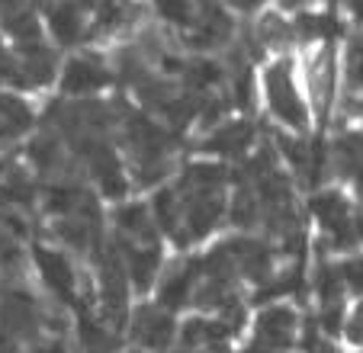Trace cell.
I'll list each match as a JSON object with an SVG mask.
<instances>
[{
    "mask_svg": "<svg viewBox=\"0 0 363 353\" xmlns=\"http://www.w3.org/2000/svg\"><path fill=\"white\" fill-rule=\"evenodd\" d=\"M302 334H306V312L289 299H270L251 312L247 347L296 353V347L302 344Z\"/></svg>",
    "mask_w": 363,
    "mask_h": 353,
    "instance_id": "obj_1",
    "label": "cell"
},
{
    "mask_svg": "<svg viewBox=\"0 0 363 353\" xmlns=\"http://www.w3.org/2000/svg\"><path fill=\"white\" fill-rule=\"evenodd\" d=\"M177 334H180V315L167 312L155 299L138 302L129 315V325H125V340L135 350L145 353H171L177 347Z\"/></svg>",
    "mask_w": 363,
    "mask_h": 353,
    "instance_id": "obj_2",
    "label": "cell"
},
{
    "mask_svg": "<svg viewBox=\"0 0 363 353\" xmlns=\"http://www.w3.org/2000/svg\"><path fill=\"white\" fill-rule=\"evenodd\" d=\"M264 96H267L270 113H274V119L283 129H289L293 135H306L308 125H312V113H308V103L302 100L286 62L267 68V74H264Z\"/></svg>",
    "mask_w": 363,
    "mask_h": 353,
    "instance_id": "obj_3",
    "label": "cell"
},
{
    "mask_svg": "<svg viewBox=\"0 0 363 353\" xmlns=\"http://www.w3.org/2000/svg\"><path fill=\"white\" fill-rule=\"evenodd\" d=\"M71 257L74 254H68L65 247H35V270L55 302L81 306V276H77V267Z\"/></svg>",
    "mask_w": 363,
    "mask_h": 353,
    "instance_id": "obj_4",
    "label": "cell"
},
{
    "mask_svg": "<svg viewBox=\"0 0 363 353\" xmlns=\"http://www.w3.org/2000/svg\"><path fill=\"white\" fill-rule=\"evenodd\" d=\"M106 84H110V71L103 68L100 62H94V58H71L62 74V87L71 96L100 94Z\"/></svg>",
    "mask_w": 363,
    "mask_h": 353,
    "instance_id": "obj_5",
    "label": "cell"
},
{
    "mask_svg": "<svg viewBox=\"0 0 363 353\" xmlns=\"http://www.w3.org/2000/svg\"><path fill=\"white\" fill-rule=\"evenodd\" d=\"M203 148L222 157H245L254 148V129L247 123H219L213 135L203 142Z\"/></svg>",
    "mask_w": 363,
    "mask_h": 353,
    "instance_id": "obj_6",
    "label": "cell"
},
{
    "mask_svg": "<svg viewBox=\"0 0 363 353\" xmlns=\"http://www.w3.org/2000/svg\"><path fill=\"white\" fill-rule=\"evenodd\" d=\"M33 129V106L16 94H0V142H16Z\"/></svg>",
    "mask_w": 363,
    "mask_h": 353,
    "instance_id": "obj_7",
    "label": "cell"
},
{
    "mask_svg": "<svg viewBox=\"0 0 363 353\" xmlns=\"http://www.w3.org/2000/svg\"><path fill=\"white\" fill-rule=\"evenodd\" d=\"M48 29L62 45H74L84 35V13L77 4H55L48 10Z\"/></svg>",
    "mask_w": 363,
    "mask_h": 353,
    "instance_id": "obj_8",
    "label": "cell"
},
{
    "mask_svg": "<svg viewBox=\"0 0 363 353\" xmlns=\"http://www.w3.org/2000/svg\"><path fill=\"white\" fill-rule=\"evenodd\" d=\"M341 264V276L344 286H347V296L350 299H360L363 296V254H350V257L337 260Z\"/></svg>",
    "mask_w": 363,
    "mask_h": 353,
    "instance_id": "obj_9",
    "label": "cell"
},
{
    "mask_svg": "<svg viewBox=\"0 0 363 353\" xmlns=\"http://www.w3.org/2000/svg\"><path fill=\"white\" fill-rule=\"evenodd\" d=\"M350 81H354V87L363 90V39L350 52Z\"/></svg>",
    "mask_w": 363,
    "mask_h": 353,
    "instance_id": "obj_10",
    "label": "cell"
},
{
    "mask_svg": "<svg viewBox=\"0 0 363 353\" xmlns=\"http://www.w3.org/2000/svg\"><path fill=\"white\" fill-rule=\"evenodd\" d=\"M158 7L171 20H186V0H158Z\"/></svg>",
    "mask_w": 363,
    "mask_h": 353,
    "instance_id": "obj_11",
    "label": "cell"
},
{
    "mask_svg": "<svg viewBox=\"0 0 363 353\" xmlns=\"http://www.w3.org/2000/svg\"><path fill=\"white\" fill-rule=\"evenodd\" d=\"M23 7V0H0V20H10V16H16Z\"/></svg>",
    "mask_w": 363,
    "mask_h": 353,
    "instance_id": "obj_12",
    "label": "cell"
},
{
    "mask_svg": "<svg viewBox=\"0 0 363 353\" xmlns=\"http://www.w3.org/2000/svg\"><path fill=\"white\" fill-rule=\"evenodd\" d=\"M7 77H13V58L7 52H0V81H7Z\"/></svg>",
    "mask_w": 363,
    "mask_h": 353,
    "instance_id": "obj_13",
    "label": "cell"
},
{
    "mask_svg": "<svg viewBox=\"0 0 363 353\" xmlns=\"http://www.w3.org/2000/svg\"><path fill=\"white\" fill-rule=\"evenodd\" d=\"M235 4H238V7H245V10H254L261 0H235Z\"/></svg>",
    "mask_w": 363,
    "mask_h": 353,
    "instance_id": "obj_14",
    "label": "cell"
},
{
    "mask_svg": "<svg viewBox=\"0 0 363 353\" xmlns=\"http://www.w3.org/2000/svg\"><path fill=\"white\" fill-rule=\"evenodd\" d=\"M247 353H289V350H261V347H247Z\"/></svg>",
    "mask_w": 363,
    "mask_h": 353,
    "instance_id": "obj_15",
    "label": "cell"
},
{
    "mask_svg": "<svg viewBox=\"0 0 363 353\" xmlns=\"http://www.w3.org/2000/svg\"><path fill=\"white\" fill-rule=\"evenodd\" d=\"M354 10H357V16H363V0H354Z\"/></svg>",
    "mask_w": 363,
    "mask_h": 353,
    "instance_id": "obj_16",
    "label": "cell"
},
{
    "mask_svg": "<svg viewBox=\"0 0 363 353\" xmlns=\"http://www.w3.org/2000/svg\"><path fill=\"white\" fill-rule=\"evenodd\" d=\"M347 353H363V350H347Z\"/></svg>",
    "mask_w": 363,
    "mask_h": 353,
    "instance_id": "obj_17",
    "label": "cell"
}]
</instances>
